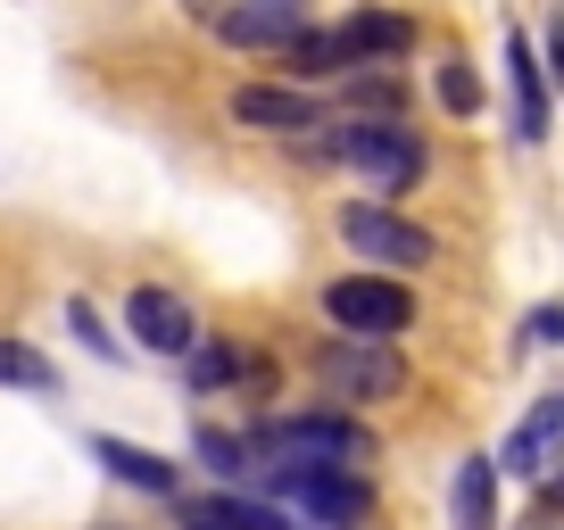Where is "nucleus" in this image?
<instances>
[{"instance_id": "nucleus-1", "label": "nucleus", "mask_w": 564, "mask_h": 530, "mask_svg": "<svg viewBox=\"0 0 564 530\" xmlns=\"http://www.w3.org/2000/svg\"><path fill=\"white\" fill-rule=\"evenodd\" d=\"M258 448L274 464H324V473L373 464V431L357 415H274V423H258Z\"/></svg>"}, {"instance_id": "nucleus-12", "label": "nucleus", "mask_w": 564, "mask_h": 530, "mask_svg": "<svg viewBox=\"0 0 564 530\" xmlns=\"http://www.w3.org/2000/svg\"><path fill=\"white\" fill-rule=\"evenodd\" d=\"M507 84H514V133L540 142L547 133V75H540V58H531L523 34H507Z\"/></svg>"}, {"instance_id": "nucleus-5", "label": "nucleus", "mask_w": 564, "mask_h": 530, "mask_svg": "<svg viewBox=\"0 0 564 530\" xmlns=\"http://www.w3.org/2000/svg\"><path fill=\"white\" fill-rule=\"evenodd\" d=\"M324 316L349 340H399L406 323H415V290L390 283V274H349V283L324 290Z\"/></svg>"}, {"instance_id": "nucleus-15", "label": "nucleus", "mask_w": 564, "mask_h": 530, "mask_svg": "<svg viewBox=\"0 0 564 530\" xmlns=\"http://www.w3.org/2000/svg\"><path fill=\"white\" fill-rule=\"evenodd\" d=\"M183 522H199V530H300L282 506H241V497H208V506H183Z\"/></svg>"}, {"instance_id": "nucleus-24", "label": "nucleus", "mask_w": 564, "mask_h": 530, "mask_svg": "<svg viewBox=\"0 0 564 530\" xmlns=\"http://www.w3.org/2000/svg\"><path fill=\"white\" fill-rule=\"evenodd\" d=\"M547 67H556V84H564V25L547 34Z\"/></svg>"}, {"instance_id": "nucleus-7", "label": "nucleus", "mask_w": 564, "mask_h": 530, "mask_svg": "<svg viewBox=\"0 0 564 530\" xmlns=\"http://www.w3.org/2000/svg\"><path fill=\"white\" fill-rule=\"evenodd\" d=\"M124 323H133V349H150V356H192L199 349L192 299H175V290H159V283H141L133 299H124Z\"/></svg>"}, {"instance_id": "nucleus-13", "label": "nucleus", "mask_w": 564, "mask_h": 530, "mask_svg": "<svg viewBox=\"0 0 564 530\" xmlns=\"http://www.w3.org/2000/svg\"><path fill=\"white\" fill-rule=\"evenodd\" d=\"M448 506H457V530H498V464L490 456H465Z\"/></svg>"}, {"instance_id": "nucleus-26", "label": "nucleus", "mask_w": 564, "mask_h": 530, "mask_svg": "<svg viewBox=\"0 0 564 530\" xmlns=\"http://www.w3.org/2000/svg\"><path fill=\"white\" fill-rule=\"evenodd\" d=\"M531 530H547V522H531Z\"/></svg>"}, {"instance_id": "nucleus-19", "label": "nucleus", "mask_w": 564, "mask_h": 530, "mask_svg": "<svg viewBox=\"0 0 564 530\" xmlns=\"http://www.w3.org/2000/svg\"><path fill=\"white\" fill-rule=\"evenodd\" d=\"M441 108H448V117H474V108H481V75L465 67V58L441 67Z\"/></svg>"}, {"instance_id": "nucleus-17", "label": "nucleus", "mask_w": 564, "mask_h": 530, "mask_svg": "<svg viewBox=\"0 0 564 530\" xmlns=\"http://www.w3.org/2000/svg\"><path fill=\"white\" fill-rule=\"evenodd\" d=\"M249 365H258V356L225 349V340H199V349H192V382H199V389H232V382H249Z\"/></svg>"}, {"instance_id": "nucleus-6", "label": "nucleus", "mask_w": 564, "mask_h": 530, "mask_svg": "<svg viewBox=\"0 0 564 530\" xmlns=\"http://www.w3.org/2000/svg\"><path fill=\"white\" fill-rule=\"evenodd\" d=\"M340 241L366 265H432V232L390 216V208H373V199H349V208H340Z\"/></svg>"}, {"instance_id": "nucleus-11", "label": "nucleus", "mask_w": 564, "mask_h": 530, "mask_svg": "<svg viewBox=\"0 0 564 530\" xmlns=\"http://www.w3.org/2000/svg\"><path fill=\"white\" fill-rule=\"evenodd\" d=\"M282 67L291 75H307V84H324V75H349V67H366L357 58V42H349V25H307L291 51H282Z\"/></svg>"}, {"instance_id": "nucleus-22", "label": "nucleus", "mask_w": 564, "mask_h": 530, "mask_svg": "<svg viewBox=\"0 0 564 530\" xmlns=\"http://www.w3.org/2000/svg\"><path fill=\"white\" fill-rule=\"evenodd\" d=\"M531 340H547V349H564V307H540V316H531Z\"/></svg>"}, {"instance_id": "nucleus-16", "label": "nucleus", "mask_w": 564, "mask_h": 530, "mask_svg": "<svg viewBox=\"0 0 564 530\" xmlns=\"http://www.w3.org/2000/svg\"><path fill=\"white\" fill-rule=\"evenodd\" d=\"M91 456H100L108 464V473H117V481H133V489H175V464H166V456H150V448H124V440H91Z\"/></svg>"}, {"instance_id": "nucleus-25", "label": "nucleus", "mask_w": 564, "mask_h": 530, "mask_svg": "<svg viewBox=\"0 0 564 530\" xmlns=\"http://www.w3.org/2000/svg\"><path fill=\"white\" fill-rule=\"evenodd\" d=\"M192 18H225V9H216V0H192Z\"/></svg>"}, {"instance_id": "nucleus-10", "label": "nucleus", "mask_w": 564, "mask_h": 530, "mask_svg": "<svg viewBox=\"0 0 564 530\" xmlns=\"http://www.w3.org/2000/svg\"><path fill=\"white\" fill-rule=\"evenodd\" d=\"M232 117L258 124V133H316V100L291 84H241L232 91Z\"/></svg>"}, {"instance_id": "nucleus-8", "label": "nucleus", "mask_w": 564, "mask_h": 530, "mask_svg": "<svg viewBox=\"0 0 564 530\" xmlns=\"http://www.w3.org/2000/svg\"><path fill=\"white\" fill-rule=\"evenodd\" d=\"M216 34L232 51H291L307 34V0H232L225 18H216Z\"/></svg>"}, {"instance_id": "nucleus-4", "label": "nucleus", "mask_w": 564, "mask_h": 530, "mask_svg": "<svg viewBox=\"0 0 564 530\" xmlns=\"http://www.w3.org/2000/svg\"><path fill=\"white\" fill-rule=\"evenodd\" d=\"M316 382L333 389V398H357V407H382V398H399L406 389V356L390 349V340H324L316 349Z\"/></svg>"}, {"instance_id": "nucleus-3", "label": "nucleus", "mask_w": 564, "mask_h": 530, "mask_svg": "<svg viewBox=\"0 0 564 530\" xmlns=\"http://www.w3.org/2000/svg\"><path fill=\"white\" fill-rule=\"evenodd\" d=\"M265 497L300 530H357L366 522V473H324V464H274Z\"/></svg>"}, {"instance_id": "nucleus-2", "label": "nucleus", "mask_w": 564, "mask_h": 530, "mask_svg": "<svg viewBox=\"0 0 564 530\" xmlns=\"http://www.w3.org/2000/svg\"><path fill=\"white\" fill-rule=\"evenodd\" d=\"M307 158H333V166H349V175L382 183V191H406V183L423 175V142L415 133H406V124H366V117H349L340 133H316Z\"/></svg>"}, {"instance_id": "nucleus-27", "label": "nucleus", "mask_w": 564, "mask_h": 530, "mask_svg": "<svg viewBox=\"0 0 564 530\" xmlns=\"http://www.w3.org/2000/svg\"><path fill=\"white\" fill-rule=\"evenodd\" d=\"M100 530H117V522H100Z\"/></svg>"}, {"instance_id": "nucleus-18", "label": "nucleus", "mask_w": 564, "mask_h": 530, "mask_svg": "<svg viewBox=\"0 0 564 530\" xmlns=\"http://www.w3.org/2000/svg\"><path fill=\"white\" fill-rule=\"evenodd\" d=\"M0 382H18V389H58V373H51V356L18 349V340H0Z\"/></svg>"}, {"instance_id": "nucleus-20", "label": "nucleus", "mask_w": 564, "mask_h": 530, "mask_svg": "<svg viewBox=\"0 0 564 530\" xmlns=\"http://www.w3.org/2000/svg\"><path fill=\"white\" fill-rule=\"evenodd\" d=\"M67 323H75V340H84L91 356H124V349H117V332L100 323V307H91V299H67Z\"/></svg>"}, {"instance_id": "nucleus-21", "label": "nucleus", "mask_w": 564, "mask_h": 530, "mask_svg": "<svg viewBox=\"0 0 564 530\" xmlns=\"http://www.w3.org/2000/svg\"><path fill=\"white\" fill-rule=\"evenodd\" d=\"M199 456H208L216 473H241V456H249V448H241V440H225V431H199Z\"/></svg>"}, {"instance_id": "nucleus-9", "label": "nucleus", "mask_w": 564, "mask_h": 530, "mask_svg": "<svg viewBox=\"0 0 564 530\" xmlns=\"http://www.w3.org/2000/svg\"><path fill=\"white\" fill-rule=\"evenodd\" d=\"M498 464H507V473H523L531 489L556 473V464H564V389H556V398H540V407L514 423V440L498 448Z\"/></svg>"}, {"instance_id": "nucleus-23", "label": "nucleus", "mask_w": 564, "mask_h": 530, "mask_svg": "<svg viewBox=\"0 0 564 530\" xmlns=\"http://www.w3.org/2000/svg\"><path fill=\"white\" fill-rule=\"evenodd\" d=\"M556 514H564V464L540 481V522H556Z\"/></svg>"}, {"instance_id": "nucleus-14", "label": "nucleus", "mask_w": 564, "mask_h": 530, "mask_svg": "<svg viewBox=\"0 0 564 530\" xmlns=\"http://www.w3.org/2000/svg\"><path fill=\"white\" fill-rule=\"evenodd\" d=\"M349 42H357V58H366V67H382V58H406V51H415V25L390 18V9H357V18H349Z\"/></svg>"}]
</instances>
